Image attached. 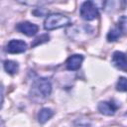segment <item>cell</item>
I'll list each match as a JSON object with an SVG mask.
<instances>
[{
    "instance_id": "cell-13",
    "label": "cell",
    "mask_w": 127,
    "mask_h": 127,
    "mask_svg": "<svg viewBox=\"0 0 127 127\" xmlns=\"http://www.w3.org/2000/svg\"><path fill=\"white\" fill-rule=\"evenodd\" d=\"M117 27L121 30L122 34H125V32H126V17L125 16H122L119 19V22H118V26Z\"/></svg>"
},
{
    "instance_id": "cell-15",
    "label": "cell",
    "mask_w": 127,
    "mask_h": 127,
    "mask_svg": "<svg viewBox=\"0 0 127 127\" xmlns=\"http://www.w3.org/2000/svg\"><path fill=\"white\" fill-rule=\"evenodd\" d=\"M0 127H4V124H3V121L0 119Z\"/></svg>"
},
{
    "instance_id": "cell-2",
    "label": "cell",
    "mask_w": 127,
    "mask_h": 127,
    "mask_svg": "<svg viewBox=\"0 0 127 127\" xmlns=\"http://www.w3.org/2000/svg\"><path fill=\"white\" fill-rule=\"evenodd\" d=\"M52 92V84L47 78H39L32 85V94L40 98L48 97Z\"/></svg>"
},
{
    "instance_id": "cell-8",
    "label": "cell",
    "mask_w": 127,
    "mask_h": 127,
    "mask_svg": "<svg viewBox=\"0 0 127 127\" xmlns=\"http://www.w3.org/2000/svg\"><path fill=\"white\" fill-rule=\"evenodd\" d=\"M112 64L114 66H116L119 69H122L123 71H126V58L125 55L122 52H115L112 56Z\"/></svg>"
},
{
    "instance_id": "cell-3",
    "label": "cell",
    "mask_w": 127,
    "mask_h": 127,
    "mask_svg": "<svg viewBox=\"0 0 127 127\" xmlns=\"http://www.w3.org/2000/svg\"><path fill=\"white\" fill-rule=\"evenodd\" d=\"M79 13H80L81 18L84 19V20H86V21L94 20L99 15L97 7L91 1H85V2H83L82 5L80 6Z\"/></svg>"
},
{
    "instance_id": "cell-9",
    "label": "cell",
    "mask_w": 127,
    "mask_h": 127,
    "mask_svg": "<svg viewBox=\"0 0 127 127\" xmlns=\"http://www.w3.org/2000/svg\"><path fill=\"white\" fill-rule=\"evenodd\" d=\"M53 115H54V111L51 108H43L38 114V121L41 124H44L49 119H51Z\"/></svg>"
},
{
    "instance_id": "cell-1",
    "label": "cell",
    "mask_w": 127,
    "mask_h": 127,
    "mask_svg": "<svg viewBox=\"0 0 127 127\" xmlns=\"http://www.w3.org/2000/svg\"><path fill=\"white\" fill-rule=\"evenodd\" d=\"M70 19L63 14L60 13H53L47 16L44 22V28L47 31H52L55 29L63 28L65 26L70 25Z\"/></svg>"
},
{
    "instance_id": "cell-7",
    "label": "cell",
    "mask_w": 127,
    "mask_h": 127,
    "mask_svg": "<svg viewBox=\"0 0 127 127\" xmlns=\"http://www.w3.org/2000/svg\"><path fill=\"white\" fill-rule=\"evenodd\" d=\"M82 61H83V56H81V55H72L65 62L66 68L68 70H76L81 66Z\"/></svg>"
},
{
    "instance_id": "cell-11",
    "label": "cell",
    "mask_w": 127,
    "mask_h": 127,
    "mask_svg": "<svg viewBox=\"0 0 127 127\" xmlns=\"http://www.w3.org/2000/svg\"><path fill=\"white\" fill-rule=\"evenodd\" d=\"M121 35H122L121 30H120L118 27H115V28H113L112 30H110L109 33L107 34V41H108V42H114V41H116Z\"/></svg>"
},
{
    "instance_id": "cell-6",
    "label": "cell",
    "mask_w": 127,
    "mask_h": 127,
    "mask_svg": "<svg viewBox=\"0 0 127 127\" xmlns=\"http://www.w3.org/2000/svg\"><path fill=\"white\" fill-rule=\"evenodd\" d=\"M118 105H116L113 101H102L98 104V110L100 113L104 115H113L117 110Z\"/></svg>"
},
{
    "instance_id": "cell-10",
    "label": "cell",
    "mask_w": 127,
    "mask_h": 127,
    "mask_svg": "<svg viewBox=\"0 0 127 127\" xmlns=\"http://www.w3.org/2000/svg\"><path fill=\"white\" fill-rule=\"evenodd\" d=\"M4 69L10 74H15L19 69V64L17 62L6 60L4 62Z\"/></svg>"
},
{
    "instance_id": "cell-5",
    "label": "cell",
    "mask_w": 127,
    "mask_h": 127,
    "mask_svg": "<svg viewBox=\"0 0 127 127\" xmlns=\"http://www.w3.org/2000/svg\"><path fill=\"white\" fill-rule=\"evenodd\" d=\"M17 30L23 34H25L26 36H34L37 34L38 32V26L36 24H33V23H30V22H22V23H19L17 26H16Z\"/></svg>"
},
{
    "instance_id": "cell-14",
    "label": "cell",
    "mask_w": 127,
    "mask_h": 127,
    "mask_svg": "<svg viewBox=\"0 0 127 127\" xmlns=\"http://www.w3.org/2000/svg\"><path fill=\"white\" fill-rule=\"evenodd\" d=\"M47 41H49V36H48V35H43V36H41V37L37 38V39L35 40V42H34V44H33L32 46H33V47H35V46H37V45H39V44H41V43L47 42Z\"/></svg>"
},
{
    "instance_id": "cell-12",
    "label": "cell",
    "mask_w": 127,
    "mask_h": 127,
    "mask_svg": "<svg viewBox=\"0 0 127 127\" xmlns=\"http://www.w3.org/2000/svg\"><path fill=\"white\" fill-rule=\"evenodd\" d=\"M116 88H117V90H119V91H126V89H127V84H126V78H125V77H123V76L119 77V80H118V82H117Z\"/></svg>"
},
{
    "instance_id": "cell-4",
    "label": "cell",
    "mask_w": 127,
    "mask_h": 127,
    "mask_svg": "<svg viewBox=\"0 0 127 127\" xmlns=\"http://www.w3.org/2000/svg\"><path fill=\"white\" fill-rule=\"evenodd\" d=\"M27 50V44L22 40H11L7 46L6 51L9 54H20Z\"/></svg>"
}]
</instances>
